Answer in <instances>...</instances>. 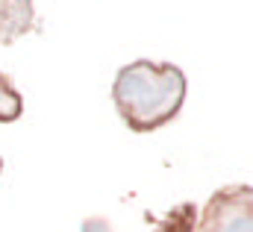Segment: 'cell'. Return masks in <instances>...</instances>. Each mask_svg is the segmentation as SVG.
<instances>
[{
  "instance_id": "obj_1",
  "label": "cell",
  "mask_w": 253,
  "mask_h": 232,
  "mask_svg": "<svg viewBox=\"0 0 253 232\" xmlns=\"http://www.w3.org/2000/svg\"><path fill=\"white\" fill-rule=\"evenodd\" d=\"M189 94V79L174 62L135 59L115 74L112 103L126 129L153 132L180 115Z\"/></svg>"
},
{
  "instance_id": "obj_2",
  "label": "cell",
  "mask_w": 253,
  "mask_h": 232,
  "mask_svg": "<svg viewBox=\"0 0 253 232\" xmlns=\"http://www.w3.org/2000/svg\"><path fill=\"white\" fill-rule=\"evenodd\" d=\"M194 232H253V185L218 188L206 200Z\"/></svg>"
},
{
  "instance_id": "obj_3",
  "label": "cell",
  "mask_w": 253,
  "mask_h": 232,
  "mask_svg": "<svg viewBox=\"0 0 253 232\" xmlns=\"http://www.w3.org/2000/svg\"><path fill=\"white\" fill-rule=\"evenodd\" d=\"M39 27L33 0H0V44H15Z\"/></svg>"
},
{
  "instance_id": "obj_4",
  "label": "cell",
  "mask_w": 253,
  "mask_h": 232,
  "mask_svg": "<svg viewBox=\"0 0 253 232\" xmlns=\"http://www.w3.org/2000/svg\"><path fill=\"white\" fill-rule=\"evenodd\" d=\"M24 115V97L15 88V82L0 71V123H15Z\"/></svg>"
},
{
  "instance_id": "obj_5",
  "label": "cell",
  "mask_w": 253,
  "mask_h": 232,
  "mask_svg": "<svg viewBox=\"0 0 253 232\" xmlns=\"http://www.w3.org/2000/svg\"><path fill=\"white\" fill-rule=\"evenodd\" d=\"M83 232H112V227L103 221V218H88L83 224Z\"/></svg>"
},
{
  "instance_id": "obj_6",
  "label": "cell",
  "mask_w": 253,
  "mask_h": 232,
  "mask_svg": "<svg viewBox=\"0 0 253 232\" xmlns=\"http://www.w3.org/2000/svg\"><path fill=\"white\" fill-rule=\"evenodd\" d=\"M0 174H3V159H0Z\"/></svg>"
}]
</instances>
